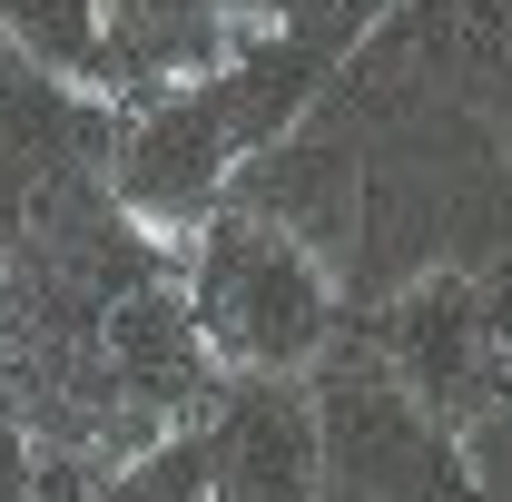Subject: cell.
<instances>
[{"label": "cell", "instance_id": "obj_1", "mask_svg": "<svg viewBox=\"0 0 512 502\" xmlns=\"http://www.w3.org/2000/svg\"><path fill=\"white\" fill-rule=\"evenodd\" d=\"M188 315L237 375H306L335 335V276L276 217L217 207L188 237Z\"/></svg>", "mask_w": 512, "mask_h": 502}, {"label": "cell", "instance_id": "obj_2", "mask_svg": "<svg viewBox=\"0 0 512 502\" xmlns=\"http://www.w3.org/2000/svg\"><path fill=\"white\" fill-rule=\"evenodd\" d=\"M306 394L325 443V502H473V453L384 355H335Z\"/></svg>", "mask_w": 512, "mask_h": 502}, {"label": "cell", "instance_id": "obj_3", "mask_svg": "<svg viewBox=\"0 0 512 502\" xmlns=\"http://www.w3.org/2000/svg\"><path fill=\"white\" fill-rule=\"evenodd\" d=\"M207 502H325L306 375H237L207 424Z\"/></svg>", "mask_w": 512, "mask_h": 502}, {"label": "cell", "instance_id": "obj_4", "mask_svg": "<svg viewBox=\"0 0 512 502\" xmlns=\"http://www.w3.org/2000/svg\"><path fill=\"white\" fill-rule=\"evenodd\" d=\"M99 335H109V404L119 414H178L207 384V335L178 286H128L99 315Z\"/></svg>", "mask_w": 512, "mask_h": 502}, {"label": "cell", "instance_id": "obj_5", "mask_svg": "<svg viewBox=\"0 0 512 502\" xmlns=\"http://www.w3.org/2000/svg\"><path fill=\"white\" fill-rule=\"evenodd\" d=\"M247 207L276 217L316 266H335L345 237H355V148H345V138H286V148H266Z\"/></svg>", "mask_w": 512, "mask_h": 502}, {"label": "cell", "instance_id": "obj_6", "mask_svg": "<svg viewBox=\"0 0 512 502\" xmlns=\"http://www.w3.org/2000/svg\"><path fill=\"white\" fill-rule=\"evenodd\" d=\"M109 30H119L128 89H178V79H207L217 60H237V40H247L227 0H109Z\"/></svg>", "mask_w": 512, "mask_h": 502}, {"label": "cell", "instance_id": "obj_7", "mask_svg": "<svg viewBox=\"0 0 512 502\" xmlns=\"http://www.w3.org/2000/svg\"><path fill=\"white\" fill-rule=\"evenodd\" d=\"M0 40L40 69V79L79 89V99H128L109 0H0Z\"/></svg>", "mask_w": 512, "mask_h": 502}, {"label": "cell", "instance_id": "obj_8", "mask_svg": "<svg viewBox=\"0 0 512 502\" xmlns=\"http://www.w3.org/2000/svg\"><path fill=\"white\" fill-rule=\"evenodd\" d=\"M384 365L434 404V384H453L463 365H473V296H463L453 276L414 286V296L394 306V325H384Z\"/></svg>", "mask_w": 512, "mask_h": 502}, {"label": "cell", "instance_id": "obj_9", "mask_svg": "<svg viewBox=\"0 0 512 502\" xmlns=\"http://www.w3.org/2000/svg\"><path fill=\"white\" fill-rule=\"evenodd\" d=\"M89 502H207V434H158L119 473H99Z\"/></svg>", "mask_w": 512, "mask_h": 502}, {"label": "cell", "instance_id": "obj_10", "mask_svg": "<svg viewBox=\"0 0 512 502\" xmlns=\"http://www.w3.org/2000/svg\"><path fill=\"white\" fill-rule=\"evenodd\" d=\"M0 502H40V463H30V443H20L10 414H0Z\"/></svg>", "mask_w": 512, "mask_h": 502}, {"label": "cell", "instance_id": "obj_11", "mask_svg": "<svg viewBox=\"0 0 512 502\" xmlns=\"http://www.w3.org/2000/svg\"><path fill=\"white\" fill-rule=\"evenodd\" d=\"M473 502H493V493H473Z\"/></svg>", "mask_w": 512, "mask_h": 502}]
</instances>
